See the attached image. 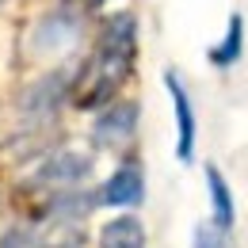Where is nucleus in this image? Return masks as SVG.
Masks as SVG:
<instances>
[{
    "label": "nucleus",
    "mask_w": 248,
    "mask_h": 248,
    "mask_svg": "<svg viewBox=\"0 0 248 248\" xmlns=\"http://www.w3.org/2000/svg\"><path fill=\"white\" fill-rule=\"evenodd\" d=\"M229 233H221L214 221H199L195 233H191V248H225Z\"/></svg>",
    "instance_id": "obj_11"
},
{
    "label": "nucleus",
    "mask_w": 248,
    "mask_h": 248,
    "mask_svg": "<svg viewBox=\"0 0 248 248\" xmlns=\"http://www.w3.org/2000/svg\"><path fill=\"white\" fill-rule=\"evenodd\" d=\"M138 54V19L130 12H119L107 19L103 38H99V50H95V62L88 69V88L77 95L80 111H92L99 103H107L115 88L130 77V65Z\"/></svg>",
    "instance_id": "obj_1"
},
{
    "label": "nucleus",
    "mask_w": 248,
    "mask_h": 248,
    "mask_svg": "<svg viewBox=\"0 0 248 248\" xmlns=\"http://www.w3.org/2000/svg\"><path fill=\"white\" fill-rule=\"evenodd\" d=\"M80 27V19H77V12L73 8H58V12H50L42 23H38V34H34V46L38 50H50V46H62L69 42L73 34Z\"/></svg>",
    "instance_id": "obj_8"
},
{
    "label": "nucleus",
    "mask_w": 248,
    "mask_h": 248,
    "mask_svg": "<svg viewBox=\"0 0 248 248\" xmlns=\"http://www.w3.org/2000/svg\"><path fill=\"white\" fill-rule=\"evenodd\" d=\"M92 4H107V0H92Z\"/></svg>",
    "instance_id": "obj_13"
},
{
    "label": "nucleus",
    "mask_w": 248,
    "mask_h": 248,
    "mask_svg": "<svg viewBox=\"0 0 248 248\" xmlns=\"http://www.w3.org/2000/svg\"><path fill=\"white\" fill-rule=\"evenodd\" d=\"M164 88L172 95V107H176V126H180V138H176V156L180 160H191L195 156V107H191V95H187L184 80L168 69L164 73Z\"/></svg>",
    "instance_id": "obj_4"
},
{
    "label": "nucleus",
    "mask_w": 248,
    "mask_h": 248,
    "mask_svg": "<svg viewBox=\"0 0 248 248\" xmlns=\"http://www.w3.org/2000/svg\"><path fill=\"white\" fill-rule=\"evenodd\" d=\"M0 4H4V0H0Z\"/></svg>",
    "instance_id": "obj_14"
},
{
    "label": "nucleus",
    "mask_w": 248,
    "mask_h": 248,
    "mask_svg": "<svg viewBox=\"0 0 248 248\" xmlns=\"http://www.w3.org/2000/svg\"><path fill=\"white\" fill-rule=\"evenodd\" d=\"M0 248H42V237H34L31 229H12L0 241Z\"/></svg>",
    "instance_id": "obj_12"
},
{
    "label": "nucleus",
    "mask_w": 248,
    "mask_h": 248,
    "mask_svg": "<svg viewBox=\"0 0 248 248\" xmlns=\"http://www.w3.org/2000/svg\"><path fill=\"white\" fill-rule=\"evenodd\" d=\"M241 54H245V16L233 12V16H229V27H225V38L210 50V65L229 69V65L241 62Z\"/></svg>",
    "instance_id": "obj_10"
},
{
    "label": "nucleus",
    "mask_w": 248,
    "mask_h": 248,
    "mask_svg": "<svg viewBox=\"0 0 248 248\" xmlns=\"http://www.w3.org/2000/svg\"><path fill=\"white\" fill-rule=\"evenodd\" d=\"M99 248H145V229L138 217H115L99 229Z\"/></svg>",
    "instance_id": "obj_9"
},
{
    "label": "nucleus",
    "mask_w": 248,
    "mask_h": 248,
    "mask_svg": "<svg viewBox=\"0 0 248 248\" xmlns=\"http://www.w3.org/2000/svg\"><path fill=\"white\" fill-rule=\"evenodd\" d=\"M141 199H145V176H141L138 164L115 168V176L99 187V195H95V202H103V206H138Z\"/></svg>",
    "instance_id": "obj_5"
},
{
    "label": "nucleus",
    "mask_w": 248,
    "mask_h": 248,
    "mask_svg": "<svg viewBox=\"0 0 248 248\" xmlns=\"http://www.w3.org/2000/svg\"><path fill=\"white\" fill-rule=\"evenodd\" d=\"M92 172V156L80 153V149H58L54 156L42 160V168L34 172L38 184H54V187H69V184H80L84 176Z\"/></svg>",
    "instance_id": "obj_3"
},
{
    "label": "nucleus",
    "mask_w": 248,
    "mask_h": 248,
    "mask_svg": "<svg viewBox=\"0 0 248 248\" xmlns=\"http://www.w3.org/2000/svg\"><path fill=\"white\" fill-rule=\"evenodd\" d=\"M206 191H210V206H214V221L221 233H229L233 229V221H237V206H233V191L225 184V176L217 172V164H206Z\"/></svg>",
    "instance_id": "obj_7"
},
{
    "label": "nucleus",
    "mask_w": 248,
    "mask_h": 248,
    "mask_svg": "<svg viewBox=\"0 0 248 248\" xmlns=\"http://www.w3.org/2000/svg\"><path fill=\"white\" fill-rule=\"evenodd\" d=\"M73 84H77V77H73V69H58V73H50V77H42L38 84H31L23 99H19V107H23V115H50V111H58L65 103V95L73 92Z\"/></svg>",
    "instance_id": "obj_2"
},
{
    "label": "nucleus",
    "mask_w": 248,
    "mask_h": 248,
    "mask_svg": "<svg viewBox=\"0 0 248 248\" xmlns=\"http://www.w3.org/2000/svg\"><path fill=\"white\" fill-rule=\"evenodd\" d=\"M134 126H138V103H115L95 119L92 138L99 145H123L134 138Z\"/></svg>",
    "instance_id": "obj_6"
}]
</instances>
